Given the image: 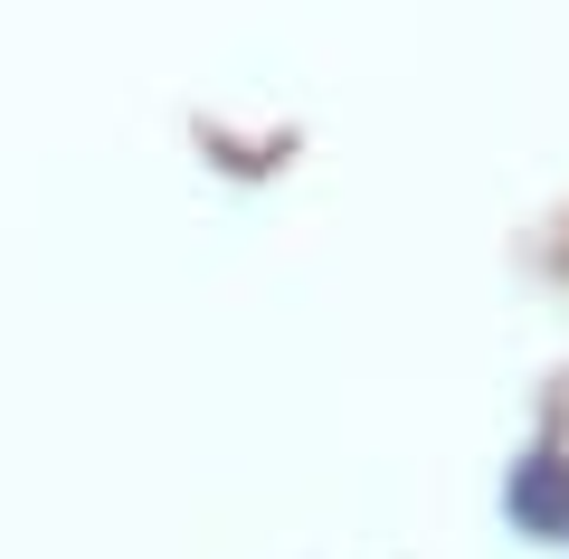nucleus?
<instances>
[{
	"label": "nucleus",
	"mask_w": 569,
	"mask_h": 559,
	"mask_svg": "<svg viewBox=\"0 0 569 559\" xmlns=\"http://www.w3.org/2000/svg\"><path fill=\"white\" fill-rule=\"evenodd\" d=\"M503 502H512V521H522L531 540H560V531H569V465H560V456H522Z\"/></svg>",
	"instance_id": "nucleus-1"
}]
</instances>
